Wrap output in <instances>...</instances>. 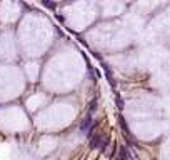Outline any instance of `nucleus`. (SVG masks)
<instances>
[{"mask_svg": "<svg viewBox=\"0 0 170 160\" xmlns=\"http://www.w3.org/2000/svg\"><path fill=\"white\" fill-rule=\"evenodd\" d=\"M43 4H45L47 7H50V9H52V7H53V4H52V2H47V0H45V2H43Z\"/></svg>", "mask_w": 170, "mask_h": 160, "instance_id": "1", "label": "nucleus"}]
</instances>
